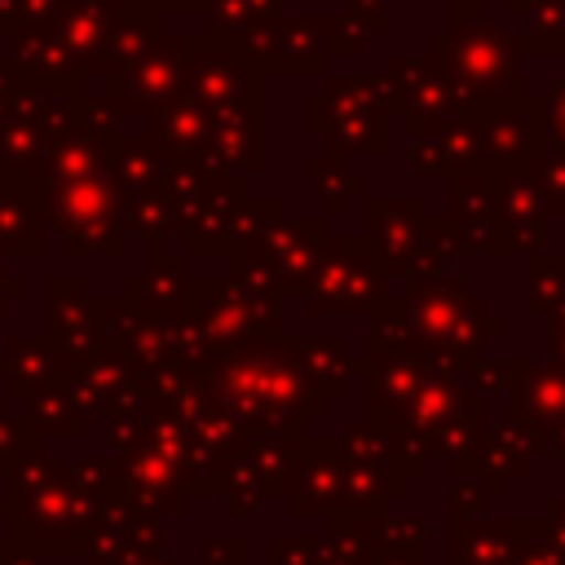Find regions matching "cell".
<instances>
[{
	"mask_svg": "<svg viewBox=\"0 0 565 565\" xmlns=\"http://www.w3.org/2000/svg\"><path fill=\"white\" fill-rule=\"evenodd\" d=\"M340 499V459H335V437L322 441H300V455L291 459L287 472V512L291 516H331Z\"/></svg>",
	"mask_w": 565,
	"mask_h": 565,
	"instance_id": "cell-7",
	"label": "cell"
},
{
	"mask_svg": "<svg viewBox=\"0 0 565 565\" xmlns=\"http://www.w3.org/2000/svg\"><path fill=\"white\" fill-rule=\"evenodd\" d=\"M424 62L446 79L455 110L486 119L516 97H525L521 79V40L499 18L455 22L424 40Z\"/></svg>",
	"mask_w": 565,
	"mask_h": 565,
	"instance_id": "cell-1",
	"label": "cell"
},
{
	"mask_svg": "<svg viewBox=\"0 0 565 565\" xmlns=\"http://www.w3.org/2000/svg\"><path fill=\"white\" fill-rule=\"evenodd\" d=\"M278 71L318 75L327 66V18H291L274 26Z\"/></svg>",
	"mask_w": 565,
	"mask_h": 565,
	"instance_id": "cell-15",
	"label": "cell"
},
{
	"mask_svg": "<svg viewBox=\"0 0 565 565\" xmlns=\"http://www.w3.org/2000/svg\"><path fill=\"white\" fill-rule=\"evenodd\" d=\"M459 256H463L459 221H450V216H433V212H428V221H424V230H419V243H415V252H411L402 278L419 282V278L450 274V265H455Z\"/></svg>",
	"mask_w": 565,
	"mask_h": 565,
	"instance_id": "cell-16",
	"label": "cell"
},
{
	"mask_svg": "<svg viewBox=\"0 0 565 565\" xmlns=\"http://www.w3.org/2000/svg\"><path fill=\"white\" fill-rule=\"evenodd\" d=\"M463 296H468L463 274H437V278H419V282H411V291L402 296V305H406V318H411L415 349H433V344H441V335L450 331V322H455Z\"/></svg>",
	"mask_w": 565,
	"mask_h": 565,
	"instance_id": "cell-10",
	"label": "cell"
},
{
	"mask_svg": "<svg viewBox=\"0 0 565 565\" xmlns=\"http://www.w3.org/2000/svg\"><path fill=\"white\" fill-rule=\"evenodd\" d=\"M384 79L393 93V115H402L411 124V137H424L459 115L446 79L424 57H388Z\"/></svg>",
	"mask_w": 565,
	"mask_h": 565,
	"instance_id": "cell-5",
	"label": "cell"
},
{
	"mask_svg": "<svg viewBox=\"0 0 565 565\" xmlns=\"http://www.w3.org/2000/svg\"><path fill=\"white\" fill-rule=\"evenodd\" d=\"M516 552V521H477L450 530L446 565H512Z\"/></svg>",
	"mask_w": 565,
	"mask_h": 565,
	"instance_id": "cell-14",
	"label": "cell"
},
{
	"mask_svg": "<svg viewBox=\"0 0 565 565\" xmlns=\"http://www.w3.org/2000/svg\"><path fill=\"white\" fill-rule=\"evenodd\" d=\"M477 402H494V397H503L508 393V371H503V358H490V353H477V358H468L463 362V371L455 375Z\"/></svg>",
	"mask_w": 565,
	"mask_h": 565,
	"instance_id": "cell-23",
	"label": "cell"
},
{
	"mask_svg": "<svg viewBox=\"0 0 565 565\" xmlns=\"http://www.w3.org/2000/svg\"><path fill=\"white\" fill-rule=\"evenodd\" d=\"M508 371V419L525 424L547 441V433L565 419V371L539 366L530 358H503Z\"/></svg>",
	"mask_w": 565,
	"mask_h": 565,
	"instance_id": "cell-6",
	"label": "cell"
},
{
	"mask_svg": "<svg viewBox=\"0 0 565 565\" xmlns=\"http://www.w3.org/2000/svg\"><path fill=\"white\" fill-rule=\"evenodd\" d=\"M547 353H552V366L565 371V300H561V309L547 318Z\"/></svg>",
	"mask_w": 565,
	"mask_h": 565,
	"instance_id": "cell-32",
	"label": "cell"
},
{
	"mask_svg": "<svg viewBox=\"0 0 565 565\" xmlns=\"http://www.w3.org/2000/svg\"><path fill=\"white\" fill-rule=\"evenodd\" d=\"M561 4H565V0H561Z\"/></svg>",
	"mask_w": 565,
	"mask_h": 565,
	"instance_id": "cell-36",
	"label": "cell"
},
{
	"mask_svg": "<svg viewBox=\"0 0 565 565\" xmlns=\"http://www.w3.org/2000/svg\"><path fill=\"white\" fill-rule=\"evenodd\" d=\"M291 358H296V366L305 371V380L331 402V397H340L349 384H353V353H349V344L340 340V335H318V340H300V344H291Z\"/></svg>",
	"mask_w": 565,
	"mask_h": 565,
	"instance_id": "cell-13",
	"label": "cell"
},
{
	"mask_svg": "<svg viewBox=\"0 0 565 565\" xmlns=\"http://www.w3.org/2000/svg\"><path fill=\"white\" fill-rule=\"evenodd\" d=\"M371 565H428V556H393V561H371Z\"/></svg>",
	"mask_w": 565,
	"mask_h": 565,
	"instance_id": "cell-34",
	"label": "cell"
},
{
	"mask_svg": "<svg viewBox=\"0 0 565 565\" xmlns=\"http://www.w3.org/2000/svg\"><path fill=\"white\" fill-rule=\"evenodd\" d=\"M305 172H309L313 194L322 199V216H340V212L349 207L353 190H366V177L353 172V168H349L344 159H335V154H313V159L305 163Z\"/></svg>",
	"mask_w": 565,
	"mask_h": 565,
	"instance_id": "cell-18",
	"label": "cell"
},
{
	"mask_svg": "<svg viewBox=\"0 0 565 565\" xmlns=\"http://www.w3.org/2000/svg\"><path fill=\"white\" fill-rule=\"evenodd\" d=\"M353 371L366 380V402L371 406H388V411L402 406L406 397H415L433 375H441V371H433L424 362L419 349H411V353H384V358H358Z\"/></svg>",
	"mask_w": 565,
	"mask_h": 565,
	"instance_id": "cell-11",
	"label": "cell"
},
{
	"mask_svg": "<svg viewBox=\"0 0 565 565\" xmlns=\"http://www.w3.org/2000/svg\"><path fill=\"white\" fill-rule=\"evenodd\" d=\"M565 300V256L539 252L525 265V313L530 318H552Z\"/></svg>",
	"mask_w": 565,
	"mask_h": 565,
	"instance_id": "cell-19",
	"label": "cell"
},
{
	"mask_svg": "<svg viewBox=\"0 0 565 565\" xmlns=\"http://www.w3.org/2000/svg\"><path fill=\"white\" fill-rule=\"evenodd\" d=\"M561 216H565V212H561Z\"/></svg>",
	"mask_w": 565,
	"mask_h": 565,
	"instance_id": "cell-35",
	"label": "cell"
},
{
	"mask_svg": "<svg viewBox=\"0 0 565 565\" xmlns=\"http://www.w3.org/2000/svg\"><path fill=\"white\" fill-rule=\"evenodd\" d=\"M446 216L459 225L494 216V172L486 163L446 172Z\"/></svg>",
	"mask_w": 565,
	"mask_h": 565,
	"instance_id": "cell-17",
	"label": "cell"
},
{
	"mask_svg": "<svg viewBox=\"0 0 565 565\" xmlns=\"http://www.w3.org/2000/svg\"><path fill=\"white\" fill-rule=\"evenodd\" d=\"M344 18L358 22L366 35H375V31L388 26V18H384V0H349V13H344Z\"/></svg>",
	"mask_w": 565,
	"mask_h": 565,
	"instance_id": "cell-31",
	"label": "cell"
},
{
	"mask_svg": "<svg viewBox=\"0 0 565 565\" xmlns=\"http://www.w3.org/2000/svg\"><path fill=\"white\" fill-rule=\"evenodd\" d=\"M424 137L437 146L446 172L481 163V124H477L472 115H455V119H446L441 128H433V132H424Z\"/></svg>",
	"mask_w": 565,
	"mask_h": 565,
	"instance_id": "cell-21",
	"label": "cell"
},
{
	"mask_svg": "<svg viewBox=\"0 0 565 565\" xmlns=\"http://www.w3.org/2000/svg\"><path fill=\"white\" fill-rule=\"evenodd\" d=\"M525 168L534 172V181H539L547 207H552V212H565V150H561V146H547V150L534 154Z\"/></svg>",
	"mask_w": 565,
	"mask_h": 565,
	"instance_id": "cell-25",
	"label": "cell"
},
{
	"mask_svg": "<svg viewBox=\"0 0 565 565\" xmlns=\"http://www.w3.org/2000/svg\"><path fill=\"white\" fill-rule=\"evenodd\" d=\"M428 221V203L415 194H371L366 199V230H362V247L375 260L380 274H402L419 230Z\"/></svg>",
	"mask_w": 565,
	"mask_h": 565,
	"instance_id": "cell-3",
	"label": "cell"
},
{
	"mask_svg": "<svg viewBox=\"0 0 565 565\" xmlns=\"http://www.w3.org/2000/svg\"><path fill=\"white\" fill-rule=\"evenodd\" d=\"M411 349H415V335H411L406 305H402V296H384L371 309V335L358 358H384V353H411Z\"/></svg>",
	"mask_w": 565,
	"mask_h": 565,
	"instance_id": "cell-20",
	"label": "cell"
},
{
	"mask_svg": "<svg viewBox=\"0 0 565 565\" xmlns=\"http://www.w3.org/2000/svg\"><path fill=\"white\" fill-rule=\"evenodd\" d=\"M459 238H463V252H477V256H508V247H503V234H499V221H494V216L459 225Z\"/></svg>",
	"mask_w": 565,
	"mask_h": 565,
	"instance_id": "cell-27",
	"label": "cell"
},
{
	"mask_svg": "<svg viewBox=\"0 0 565 565\" xmlns=\"http://www.w3.org/2000/svg\"><path fill=\"white\" fill-rule=\"evenodd\" d=\"M335 459H340L335 512H344V516H371L388 499H402L411 486V477L388 459H353V455H340V446H335Z\"/></svg>",
	"mask_w": 565,
	"mask_h": 565,
	"instance_id": "cell-8",
	"label": "cell"
},
{
	"mask_svg": "<svg viewBox=\"0 0 565 565\" xmlns=\"http://www.w3.org/2000/svg\"><path fill=\"white\" fill-rule=\"evenodd\" d=\"M543 119H547V146L565 150V79H552V93L543 97Z\"/></svg>",
	"mask_w": 565,
	"mask_h": 565,
	"instance_id": "cell-29",
	"label": "cell"
},
{
	"mask_svg": "<svg viewBox=\"0 0 565 565\" xmlns=\"http://www.w3.org/2000/svg\"><path fill=\"white\" fill-rule=\"evenodd\" d=\"M358 539L371 561H393V556H424L428 552V521L406 516V512H371L358 521Z\"/></svg>",
	"mask_w": 565,
	"mask_h": 565,
	"instance_id": "cell-12",
	"label": "cell"
},
{
	"mask_svg": "<svg viewBox=\"0 0 565 565\" xmlns=\"http://www.w3.org/2000/svg\"><path fill=\"white\" fill-rule=\"evenodd\" d=\"M322 243H327V216L322 212H313L296 225H269L265 252H269V265L278 274V291H305Z\"/></svg>",
	"mask_w": 565,
	"mask_h": 565,
	"instance_id": "cell-9",
	"label": "cell"
},
{
	"mask_svg": "<svg viewBox=\"0 0 565 565\" xmlns=\"http://www.w3.org/2000/svg\"><path fill=\"white\" fill-rule=\"evenodd\" d=\"M269 565H322V539H274Z\"/></svg>",
	"mask_w": 565,
	"mask_h": 565,
	"instance_id": "cell-28",
	"label": "cell"
},
{
	"mask_svg": "<svg viewBox=\"0 0 565 565\" xmlns=\"http://www.w3.org/2000/svg\"><path fill=\"white\" fill-rule=\"evenodd\" d=\"M490 0H446V13H450V26L455 22H477L486 13Z\"/></svg>",
	"mask_w": 565,
	"mask_h": 565,
	"instance_id": "cell-33",
	"label": "cell"
},
{
	"mask_svg": "<svg viewBox=\"0 0 565 565\" xmlns=\"http://www.w3.org/2000/svg\"><path fill=\"white\" fill-rule=\"evenodd\" d=\"M512 565H565V556H561V547L552 543L543 516L516 521V552H512Z\"/></svg>",
	"mask_w": 565,
	"mask_h": 565,
	"instance_id": "cell-24",
	"label": "cell"
},
{
	"mask_svg": "<svg viewBox=\"0 0 565 565\" xmlns=\"http://www.w3.org/2000/svg\"><path fill=\"white\" fill-rule=\"evenodd\" d=\"M490 490L481 486V477H450V499H446V512H450V530L459 525H477L486 521V508H490Z\"/></svg>",
	"mask_w": 565,
	"mask_h": 565,
	"instance_id": "cell-22",
	"label": "cell"
},
{
	"mask_svg": "<svg viewBox=\"0 0 565 565\" xmlns=\"http://www.w3.org/2000/svg\"><path fill=\"white\" fill-rule=\"evenodd\" d=\"M366 44H371V35L358 22H349L344 13L327 18V57H358V53H366Z\"/></svg>",
	"mask_w": 565,
	"mask_h": 565,
	"instance_id": "cell-26",
	"label": "cell"
},
{
	"mask_svg": "<svg viewBox=\"0 0 565 565\" xmlns=\"http://www.w3.org/2000/svg\"><path fill=\"white\" fill-rule=\"evenodd\" d=\"M411 172L415 177H446L441 154H437V146L428 137H411Z\"/></svg>",
	"mask_w": 565,
	"mask_h": 565,
	"instance_id": "cell-30",
	"label": "cell"
},
{
	"mask_svg": "<svg viewBox=\"0 0 565 565\" xmlns=\"http://www.w3.org/2000/svg\"><path fill=\"white\" fill-rule=\"evenodd\" d=\"M300 296H305V313L313 318H358L384 300V274L366 256L362 238L327 234L318 265Z\"/></svg>",
	"mask_w": 565,
	"mask_h": 565,
	"instance_id": "cell-2",
	"label": "cell"
},
{
	"mask_svg": "<svg viewBox=\"0 0 565 565\" xmlns=\"http://www.w3.org/2000/svg\"><path fill=\"white\" fill-rule=\"evenodd\" d=\"M481 124V163L490 172H512L547 150V119L543 97H516L512 106L477 119Z\"/></svg>",
	"mask_w": 565,
	"mask_h": 565,
	"instance_id": "cell-4",
	"label": "cell"
}]
</instances>
